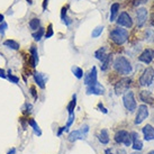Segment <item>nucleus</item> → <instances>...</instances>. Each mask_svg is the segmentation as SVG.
<instances>
[{
	"label": "nucleus",
	"mask_w": 154,
	"mask_h": 154,
	"mask_svg": "<svg viewBox=\"0 0 154 154\" xmlns=\"http://www.w3.org/2000/svg\"><path fill=\"white\" fill-rule=\"evenodd\" d=\"M154 80V67H147L143 70L139 78V84L141 87H150Z\"/></svg>",
	"instance_id": "39448f33"
},
{
	"label": "nucleus",
	"mask_w": 154,
	"mask_h": 154,
	"mask_svg": "<svg viewBox=\"0 0 154 154\" xmlns=\"http://www.w3.org/2000/svg\"><path fill=\"white\" fill-rule=\"evenodd\" d=\"M105 154H114L113 153V149H111V147L106 149V150H105Z\"/></svg>",
	"instance_id": "c03bdc74"
},
{
	"label": "nucleus",
	"mask_w": 154,
	"mask_h": 154,
	"mask_svg": "<svg viewBox=\"0 0 154 154\" xmlns=\"http://www.w3.org/2000/svg\"><path fill=\"white\" fill-rule=\"evenodd\" d=\"M86 137H87V135L83 133L81 129H76L73 132H70L69 136H67V139L73 143V142L79 141V139H86Z\"/></svg>",
	"instance_id": "dca6fc26"
},
{
	"label": "nucleus",
	"mask_w": 154,
	"mask_h": 154,
	"mask_svg": "<svg viewBox=\"0 0 154 154\" xmlns=\"http://www.w3.org/2000/svg\"><path fill=\"white\" fill-rule=\"evenodd\" d=\"M8 79H9V80H10V82H12V83H18L19 82V78L16 77V76H14V74H11L10 70L8 71Z\"/></svg>",
	"instance_id": "2f4dec72"
},
{
	"label": "nucleus",
	"mask_w": 154,
	"mask_h": 154,
	"mask_svg": "<svg viewBox=\"0 0 154 154\" xmlns=\"http://www.w3.org/2000/svg\"><path fill=\"white\" fill-rule=\"evenodd\" d=\"M98 73H97V67H92V69L88 72L84 77V84L86 86H90L93 83L98 82Z\"/></svg>",
	"instance_id": "2eb2a0df"
},
{
	"label": "nucleus",
	"mask_w": 154,
	"mask_h": 154,
	"mask_svg": "<svg viewBox=\"0 0 154 154\" xmlns=\"http://www.w3.org/2000/svg\"><path fill=\"white\" fill-rule=\"evenodd\" d=\"M106 92V89L103 84L99 82H96L93 84L87 86V95H97V96H103Z\"/></svg>",
	"instance_id": "f8f14e48"
},
{
	"label": "nucleus",
	"mask_w": 154,
	"mask_h": 154,
	"mask_svg": "<svg viewBox=\"0 0 154 154\" xmlns=\"http://www.w3.org/2000/svg\"><path fill=\"white\" fill-rule=\"evenodd\" d=\"M47 4H48V0H44V1H43V9H44V10H46Z\"/></svg>",
	"instance_id": "37998d69"
},
{
	"label": "nucleus",
	"mask_w": 154,
	"mask_h": 154,
	"mask_svg": "<svg viewBox=\"0 0 154 154\" xmlns=\"http://www.w3.org/2000/svg\"><path fill=\"white\" fill-rule=\"evenodd\" d=\"M128 37H129L128 31L126 28L120 27V26H117V27L113 28L110 31V34H109L110 41L113 42L116 46H120V45L125 44L126 42L128 41Z\"/></svg>",
	"instance_id": "f03ea898"
},
{
	"label": "nucleus",
	"mask_w": 154,
	"mask_h": 154,
	"mask_svg": "<svg viewBox=\"0 0 154 154\" xmlns=\"http://www.w3.org/2000/svg\"><path fill=\"white\" fill-rule=\"evenodd\" d=\"M154 60V50L153 48H145L139 55V61L144 64H151Z\"/></svg>",
	"instance_id": "9b49d317"
},
{
	"label": "nucleus",
	"mask_w": 154,
	"mask_h": 154,
	"mask_svg": "<svg viewBox=\"0 0 154 154\" xmlns=\"http://www.w3.org/2000/svg\"><path fill=\"white\" fill-rule=\"evenodd\" d=\"M103 26H98V27H96V28L93 29V32L91 33V36H92L93 38H96L98 36H100V34L103 33Z\"/></svg>",
	"instance_id": "c756f323"
},
{
	"label": "nucleus",
	"mask_w": 154,
	"mask_h": 154,
	"mask_svg": "<svg viewBox=\"0 0 154 154\" xmlns=\"http://www.w3.org/2000/svg\"><path fill=\"white\" fill-rule=\"evenodd\" d=\"M152 12H154V4H153V6H152Z\"/></svg>",
	"instance_id": "8fccbe9b"
},
{
	"label": "nucleus",
	"mask_w": 154,
	"mask_h": 154,
	"mask_svg": "<svg viewBox=\"0 0 154 154\" xmlns=\"http://www.w3.org/2000/svg\"><path fill=\"white\" fill-rule=\"evenodd\" d=\"M67 8H69V5H65V6H63V7H62V9H61V18H62V21H63V19L67 17Z\"/></svg>",
	"instance_id": "72a5a7b5"
},
{
	"label": "nucleus",
	"mask_w": 154,
	"mask_h": 154,
	"mask_svg": "<svg viewBox=\"0 0 154 154\" xmlns=\"http://www.w3.org/2000/svg\"><path fill=\"white\" fill-rule=\"evenodd\" d=\"M144 2H146V0H134L133 1V6H139L141 4H144Z\"/></svg>",
	"instance_id": "58836bf2"
},
{
	"label": "nucleus",
	"mask_w": 154,
	"mask_h": 154,
	"mask_svg": "<svg viewBox=\"0 0 154 154\" xmlns=\"http://www.w3.org/2000/svg\"><path fill=\"white\" fill-rule=\"evenodd\" d=\"M150 23H151V26L154 27V12H151V16H150Z\"/></svg>",
	"instance_id": "ea45409f"
},
{
	"label": "nucleus",
	"mask_w": 154,
	"mask_h": 154,
	"mask_svg": "<svg viewBox=\"0 0 154 154\" xmlns=\"http://www.w3.org/2000/svg\"><path fill=\"white\" fill-rule=\"evenodd\" d=\"M147 16H149V11L145 7H139L136 10V26L139 28H142L145 25L147 21Z\"/></svg>",
	"instance_id": "1a4fd4ad"
},
{
	"label": "nucleus",
	"mask_w": 154,
	"mask_h": 154,
	"mask_svg": "<svg viewBox=\"0 0 154 154\" xmlns=\"http://www.w3.org/2000/svg\"><path fill=\"white\" fill-rule=\"evenodd\" d=\"M44 35H45V29H44L43 27H41V28H40V29H37L35 33H33V38H34L35 41L38 42V41H41V38Z\"/></svg>",
	"instance_id": "bb28decb"
},
{
	"label": "nucleus",
	"mask_w": 154,
	"mask_h": 154,
	"mask_svg": "<svg viewBox=\"0 0 154 154\" xmlns=\"http://www.w3.org/2000/svg\"><path fill=\"white\" fill-rule=\"evenodd\" d=\"M147 154H154V150H151V151H149V152H147Z\"/></svg>",
	"instance_id": "09e8293b"
},
{
	"label": "nucleus",
	"mask_w": 154,
	"mask_h": 154,
	"mask_svg": "<svg viewBox=\"0 0 154 154\" xmlns=\"http://www.w3.org/2000/svg\"><path fill=\"white\" fill-rule=\"evenodd\" d=\"M25 107H26V109H24L23 111H24V113H26V114L31 113V111H32V108H33V106H32L31 103H26Z\"/></svg>",
	"instance_id": "4c0bfd02"
},
{
	"label": "nucleus",
	"mask_w": 154,
	"mask_h": 154,
	"mask_svg": "<svg viewBox=\"0 0 154 154\" xmlns=\"http://www.w3.org/2000/svg\"><path fill=\"white\" fill-rule=\"evenodd\" d=\"M27 1H28V4H29V5L32 4V0H27Z\"/></svg>",
	"instance_id": "3c124183"
},
{
	"label": "nucleus",
	"mask_w": 154,
	"mask_h": 154,
	"mask_svg": "<svg viewBox=\"0 0 154 154\" xmlns=\"http://www.w3.org/2000/svg\"><path fill=\"white\" fill-rule=\"evenodd\" d=\"M107 54H108L107 47L103 46V47H100V48H98L97 51L95 52V57H96L97 60H99V61H103Z\"/></svg>",
	"instance_id": "4be33fe9"
},
{
	"label": "nucleus",
	"mask_w": 154,
	"mask_h": 154,
	"mask_svg": "<svg viewBox=\"0 0 154 154\" xmlns=\"http://www.w3.org/2000/svg\"><path fill=\"white\" fill-rule=\"evenodd\" d=\"M139 99L144 103V105H151V106H154L153 93L151 92L150 90H146V89L139 90Z\"/></svg>",
	"instance_id": "9d476101"
},
{
	"label": "nucleus",
	"mask_w": 154,
	"mask_h": 154,
	"mask_svg": "<svg viewBox=\"0 0 154 154\" xmlns=\"http://www.w3.org/2000/svg\"><path fill=\"white\" fill-rule=\"evenodd\" d=\"M131 136H132V139H133L132 149L134 151H139L141 152L143 150V141L139 139V134L136 131H133V132H131Z\"/></svg>",
	"instance_id": "4468645a"
},
{
	"label": "nucleus",
	"mask_w": 154,
	"mask_h": 154,
	"mask_svg": "<svg viewBox=\"0 0 154 154\" xmlns=\"http://www.w3.org/2000/svg\"><path fill=\"white\" fill-rule=\"evenodd\" d=\"M98 109L101 111L103 114H108V110H107V108L103 106V103H98Z\"/></svg>",
	"instance_id": "f704fd0d"
},
{
	"label": "nucleus",
	"mask_w": 154,
	"mask_h": 154,
	"mask_svg": "<svg viewBox=\"0 0 154 154\" xmlns=\"http://www.w3.org/2000/svg\"><path fill=\"white\" fill-rule=\"evenodd\" d=\"M77 106V95H73V97H72V100L69 103V105L67 106V113L71 114V113H74V108Z\"/></svg>",
	"instance_id": "393cba45"
},
{
	"label": "nucleus",
	"mask_w": 154,
	"mask_h": 154,
	"mask_svg": "<svg viewBox=\"0 0 154 154\" xmlns=\"http://www.w3.org/2000/svg\"><path fill=\"white\" fill-rule=\"evenodd\" d=\"M4 45L11 48V50H15V51L19 50V44L16 41H14V40H7V41L4 42Z\"/></svg>",
	"instance_id": "b1692460"
},
{
	"label": "nucleus",
	"mask_w": 154,
	"mask_h": 154,
	"mask_svg": "<svg viewBox=\"0 0 154 154\" xmlns=\"http://www.w3.org/2000/svg\"><path fill=\"white\" fill-rule=\"evenodd\" d=\"M53 34H54V31H53V25H52V24H48L44 37H45V38H50V37L53 36Z\"/></svg>",
	"instance_id": "7c9ffc66"
},
{
	"label": "nucleus",
	"mask_w": 154,
	"mask_h": 154,
	"mask_svg": "<svg viewBox=\"0 0 154 154\" xmlns=\"http://www.w3.org/2000/svg\"><path fill=\"white\" fill-rule=\"evenodd\" d=\"M64 132H67V127H65V126H61V127L59 128V131H57V133H56L57 137H60V136H61Z\"/></svg>",
	"instance_id": "e433bc0d"
},
{
	"label": "nucleus",
	"mask_w": 154,
	"mask_h": 154,
	"mask_svg": "<svg viewBox=\"0 0 154 154\" xmlns=\"http://www.w3.org/2000/svg\"><path fill=\"white\" fill-rule=\"evenodd\" d=\"M38 64V51L35 45L31 46V67H35Z\"/></svg>",
	"instance_id": "a211bd4d"
},
{
	"label": "nucleus",
	"mask_w": 154,
	"mask_h": 154,
	"mask_svg": "<svg viewBox=\"0 0 154 154\" xmlns=\"http://www.w3.org/2000/svg\"><path fill=\"white\" fill-rule=\"evenodd\" d=\"M98 141L103 145H108L110 142V136H109V131L107 128H103L100 133L98 134Z\"/></svg>",
	"instance_id": "f3484780"
},
{
	"label": "nucleus",
	"mask_w": 154,
	"mask_h": 154,
	"mask_svg": "<svg viewBox=\"0 0 154 154\" xmlns=\"http://www.w3.org/2000/svg\"><path fill=\"white\" fill-rule=\"evenodd\" d=\"M8 28V25H7V23H5V21H2L1 24H0V34H1V36L5 35V32L6 29Z\"/></svg>",
	"instance_id": "473e14b6"
},
{
	"label": "nucleus",
	"mask_w": 154,
	"mask_h": 154,
	"mask_svg": "<svg viewBox=\"0 0 154 154\" xmlns=\"http://www.w3.org/2000/svg\"><path fill=\"white\" fill-rule=\"evenodd\" d=\"M33 77H34V80H35V83L41 88V89H44L45 88V79H44V76L42 74L41 72H34L33 73Z\"/></svg>",
	"instance_id": "6ab92c4d"
},
{
	"label": "nucleus",
	"mask_w": 154,
	"mask_h": 154,
	"mask_svg": "<svg viewBox=\"0 0 154 154\" xmlns=\"http://www.w3.org/2000/svg\"><path fill=\"white\" fill-rule=\"evenodd\" d=\"M100 62H101V67H100L101 71H107L109 67H110V64H113V56H111V54H107L106 57Z\"/></svg>",
	"instance_id": "aec40b11"
},
{
	"label": "nucleus",
	"mask_w": 154,
	"mask_h": 154,
	"mask_svg": "<svg viewBox=\"0 0 154 154\" xmlns=\"http://www.w3.org/2000/svg\"><path fill=\"white\" fill-rule=\"evenodd\" d=\"M113 67L115 73L118 76H124L127 77L133 73V65L127 57L123 55H117L113 61Z\"/></svg>",
	"instance_id": "f257e3e1"
},
{
	"label": "nucleus",
	"mask_w": 154,
	"mask_h": 154,
	"mask_svg": "<svg viewBox=\"0 0 154 154\" xmlns=\"http://www.w3.org/2000/svg\"><path fill=\"white\" fill-rule=\"evenodd\" d=\"M114 141L115 143L118 144V145H124L126 147L132 146L133 143V139L131 136V132L126 131V129H118L115 135H114Z\"/></svg>",
	"instance_id": "7ed1b4c3"
},
{
	"label": "nucleus",
	"mask_w": 154,
	"mask_h": 154,
	"mask_svg": "<svg viewBox=\"0 0 154 154\" xmlns=\"http://www.w3.org/2000/svg\"><path fill=\"white\" fill-rule=\"evenodd\" d=\"M29 27L33 31H37L41 28V21L38 18H32L29 21Z\"/></svg>",
	"instance_id": "a878e982"
},
{
	"label": "nucleus",
	"mask_w": 154,
	"mask_h": 154,
	"mask_svg": "<svg viewBox=\"0 0 154 154\" xmlns=\"http://www.w3.org/2000/svg\"><path fill=\"white\" fill-rule=\"evenodd\" d=\"M31 95L33 96L34 99H37V98H38V96H37V91H36V89L34 86H32L31 87Z\"/></svg>",
	"instance_id": "c9c22d12"
},
{
	"label": "nucleus",
	"mask_w": 154,
	"mask_h": 154,
	"mask_svg": "<svg viewBox=\"0 0 154 154\" xmlns=\"http://www.w3.org/2000/svg\"><path fill=\"white\" fill-rule=\"evenodd\" d=\"M118 11H119V4H117V2H115V4H113L111 5V7H110V19L109 21H114L117 19V17H118Z\"/></svg>",
	"instance_id": "412c9836"
},
{
	"label": "nucleus",
	"mask_w": 154,
	"mask_h": 154,
	"mask_svg": "<svg viewBox=\"0 0 154 154\" xmlns=\"http://www.w3.org/2000/svg\"><path fill=\"white\" fill-rule=\"evenodd\" d=\"M74 118H76V116H74V113L69 114V118H67V125H65V127H67V132H69V128H70V127L72 126V124L74 123Z\"/></svg>",
	"instance_id": "c85d7f7f"
},
{
	"label": "nucleus",
	"mask_w": 154,
	"mask_h": 154,
	"mask_svg": "<svg viewBox=\"0 0 154 154\" xmlns=\"http://www.w3.org/2000/svg\"><path fill=\"white\" fill-rule=\"evenodd\" d=\"M15 153H16V149H14V147H12L11 150H9V151H8V153H7V154H15Z\"/></svg>",
	"instance_id": "a18cd8bd"
},
{
	"label": "nucleus",
	"mask_w": 154,
	"mask_h": 154,
	"mask_svg": "<svg viewBox=\"0 0 154 154\" xmlns=\"http://www.w3.org/2000/svg\"><path fill=\"white\" fill-rule=\"evenodd\" d=\"M72 72H73V74L76 76L77 79H82V77L84 76V73H83V70L81 67H71Z\"/></svg>",
	"instance_id": "cd10ccee"
},
{
	"label": "nucleus",
	"mask_w": 154,
	"mask_h": 154,
	"mask_svg": "<svg viewBox=\"0 0 154 154\" xmlns=\"http://www.w3.org/2000/svg\"><path fill=\"white\" fill-rule=\"evenodd\" d=\"M2 21H4V15H1V14H0V24H1Z\"/></svg>",
	"instance_id": "49530a36"
},
{
	"label": "nucleus",
	"mask_w": 154,
	"mask_h": 154,
	"mask_svg": "<svg viewBox=\"0 0 154 154\" xmlns=\"http://www.w3.org/2000/svg\"><path fill=\"white\" fill-rule=\"evenodd\" d=\"M142 136L143 141L145 142L154 141V126H152L151 124H145L142 127Z\"/></svg>",
	"instance_id": "ddd939ff"
},
{
	"label": "nucleus",
	"mask_w": 154,
	"mask_h": 154,
	"mask_svg": "<svg viewBox=\"0 0 154 154\" xmlns=\"http://www.w3.org/2000/svg\"><path fill=\"white\" fill-rule=\"evenodd\" d=\"M133 84V80L131 78L124 77L122 79H118V81L115 83L114 89H115V93L117 96L124 95L127 90H131V87Z\"/></svg>",
	"instance_id": "423d86ee"
},
{
	"label": "nucleus",
	"mask_w": 154,
	"mask_h": 154,
	"mask_svg": "<svg viewBox=\"0 0 154 154\" xmlns=\"http://www.w3.org/2000/svg\"><path fill=\"white\" fill-rule=\"evenodd\" d=\"M150 110L147 105H144L142 103L141 106L137 107L136 114H135V118H134V125H141V124L145 122L146 119L149 118Z\"/></svg>",
	"instance_id": "0eeeda50"
},
{
	"label": "nucleus",
	"mask_w": 154,
	"mask_h": 154,
	"mask_svg": "<svg viewBox=\"0 0 154 154\" xmlns=\"http://www.w3.org/2000/svg\"><path fill=\"white\" fill-rule=\"evenodd\" d=\"M0 77L2 78V79H6V72L2 69H0Z\"/></svg>",
	"instance_id": "79ce46f5"
},
{
	"label": "nucleus",
	"mask_w": 154,
	"mask_h": 154,
	"mask_svg": "<svg viewBox=\"0 0 154 154\" xmlns=\"http://www.w3.org/2000/svg\"><path fill=\"white\" fill-rule=\"evenodd\" d=\"M131 154H142V153H141L139 151H133V152H132Z\"/></svg>",
	"instance_id": "de8ad7c7"
},
{
	"label": "nucleus",
	"mask_w": 154,
	"mask_h": 154,
	"mask_svg": "<svg viewBox=\"0 0 154 154\" xmlns=\"http://www.w3.org/2000/svg\"><path fill=\"white\" fill-rule=\"evenodd\" d=\"M28 125L31 126L33 131H34V133L37 135V136H41L42 135V131L40 128V126H38V124L36 123V120L34 118H28Z\"/></svg>",
	"instance_id": "5701e85b"
},
{
	"label": "nucleus",
	"mask_w": 154,
	"mask_h": 154,
	"mask_svg": "<svg viewBox=\"0 0 154 154\" xmlns=\"http://www.w3.org/2000/svg\"><path fill=\"white\" fill-rule=\"evenodd\" d=\"M116 154H127V152L125 149H118L116 151Z\"/></svg>",
	"instance_id": "a19ab883"
},
{
	"label": "nucleus",
	"mask_w": 154,
	"mask_h": 154,
	"mask_svg": "<svg viewBox=\"0 0 154 154\" xmlns=\"http://www.w3.org/2000/svg\"><path fill=\"white\" fill-rule=\"evenodd\" d=\"M117 25L122 26V27H126V28H132L134 25V21H133V18L131 17L127 11H123V12H120L117 17Z\"/></svg>",
	"instance_id": "6e6552de"
},
{
	"label": "nucleus",
	"mask_w": 154,
	"mask_h": 154,
	"mask_svg": "<svg viewBox=\"0 0 154 154\" xmlns=\"http://www.w3.org/2000/svg\"><path fill=\"white\" fill-rule=\"evenodd\" d=\"M123 105L128 113H133L137 108V100L135 98V93L132 90H127L123 95Z\"/></svg>",
	"instance_id": "20e7f679"
}]
</instances>
